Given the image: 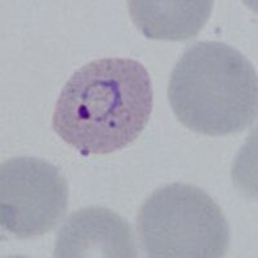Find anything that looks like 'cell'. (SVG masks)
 Returning <instances> with one entry per match:
<instances>
[{"mask_svg":"<svg viewBox=\"0 0 258 258\" xmlns=\"http://www.w3.org/2000/svg\"><path fill=\"white\" fill-rule=\"evenodd\" d=\"M133 24L146 38L179 41L198 36L213 9V0H131Z\"/></svg>","mask_w":258,"mask_h":258,"instance_id":"8992f818","label":"cell"},{"mask_svg":"<svg viewBox=\"0 0 258 258\" xmlns=\"http://www.w3.org/2000/svg\"><path fill=\"white\" fill-rule=\"evenodd\" d=\"M153 106V83L141 62L93 59L62 88L52 126L82 155H105L125 149L141 136Z\"/></svg>","mask_w":258,"mask_h":258,"instance_id":"6da1fadb","label":"cell"},{"mask_svg":"<svg viewBox=\"0 0 258 258\" xmlns=\"http://www.w3.org/2000/svg\"><path fill=\"white\" fill-rule=\"evenodd\" d=\"M137 230L153 258H220L229 249L230 227L222 209L188 183L154 191L138 212Z\"/></svg>","mask_w":258,"mask_h":258,"instance_id":"3957f363","label":"cell"},{"mask_svg":"<svg viewBox=\"0 0 258 258\" xmlns=\"http://www.w3.org/2000/svg\"><path fill=\"white\" fill-rule=\"evenodd\" d=\"M68 182L58 168L38 158H16L0 168V225L18 239L41 236L64 217Z\"/></svg>","mask_w":258,"mask_h":258,"instance_id":"277c9868","label":"cell"},{"mask_svg":"<svg viewBox=\"0 0 258 258\" xmlns=\"http://www.w3.org/2000/svg\"><path fill=\"white\" fill-rule=\"evenodd\" d=\"M57 258L137 257L132 227L121 216L103 207L74 212L57 235Z\"/></svg>","mask_w":258,"mask_h":258,"instance_id":"5b68a950","label":"cell"},{"mask_svg":"<svg viewBox=\"0 0 258 258\" xmlns=\"http://www.w3.org/2000/svg\"><path fill=\"white\" fill-rule=\"evenodd\" d=\"M168 98L177 119L194 132L214 137L240 133L257 119V71L231 45L199 41L173 68Z\"/></svg>","mask_w":258,"mask_h":258,"instance_id":"7a4b0ae2","label":"cell"}]
</instances>
